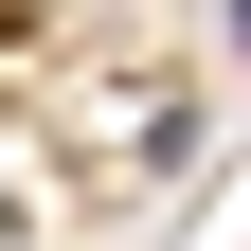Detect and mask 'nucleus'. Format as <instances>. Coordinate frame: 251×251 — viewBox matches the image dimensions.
Wrapping results in <instances>:
<instances>
[{
	"instance_id": "obj_1",
	"label": "nucleus",
	"mask_w": 251,
	"mask_h": 251,
	"mask_svg": "<svg viewBox=\"0 0 251 251\" xmlns=\"http://www.w3.org/2000/svg\"><path fill=\"white\" fill-rule=\"evenodd\" d=\"M233 36H251V18H233Z\"/></svg>"
}]
</instances>
